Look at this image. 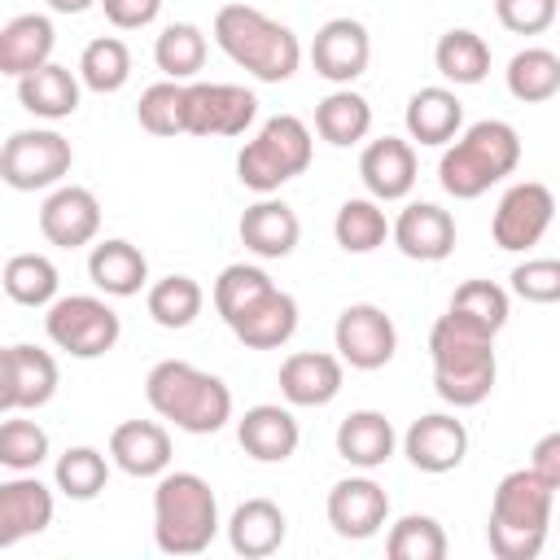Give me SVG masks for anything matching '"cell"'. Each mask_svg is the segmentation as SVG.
Instances as JSON below:
<instances>
[{"label": "cell", "mask_w": 560, "mask_h": 560, "mask_svg": "<svg viewBox=\"0 0 560 560\" xmlns=\"http://www.w3.org/2000/svg\"><path fill=\"white\" fill-rule=\"evenodd\" d=\"M429 359H433V389L442 402L477 407L490 398L494 376H499L494 332L446 311L429 332Z\"/></svg>", "instance_id": "6da1fadb"}, {"label": "cell", "mask_w": 560, "mask_h": 560, "mask_svg": "<svg viewBox=\"0 0 560 560\" xmlns=\"http://www.w3.org/2000/svg\"><path fill=\"white\" fill-rule=\"evenodd\" d=\"M551 508H556V486L534 468H512L490 499V521H486L490 551L499 560H534L547 542Z\"/></svg>", "instance_id": "7a4b0ae2"}, {"label": "cell", "mask_w": 560, "mask_h": 560, "mask_svg": "<svg viewBox=\"0 0 560 560\" xmlns=\"http://www.w3.org/2000/svg\"><path fill=\"white\" fill-rule=\"evenodd\" d=\"M144 398L162 420H171L175 429L197 433V438L219 433L232 420V389L214 372L192 368L188 359L153 363L144 376Z\"/></svg>", "instance_id": "3957f363"}, {"label": "cell", "mask_w": 560, "mask_h": 560, "mask_svg": "<svg viewBox=\"0 0 560 560\" xmlns=\"http://www.w3.org/2000/svg\"><path fill=\"white\" fill-rule=\"evenodd\" d=\"M214 44L241 66V70H249L258 83H284V79H293L298 74V66H302V44H298V35L284 26V22H276V18H267L262 9H254V4H223L219 13H214Z\"/></svg>", "instance_id": "277c9868"}, {"label": "cell", "mask_w": 560, "mask_h": 560, "mask_svg": "<svg viewBox=\"0 0 560 560\" xmlns=\"http://www.w3.org/2000/svg\"><path fill=\"white\" fill-rule=\"evenodd\" d=\"M521 162V136L512 122L503 118H481L472 127H464L451 149L438 162V179L455 201H472L481 197L490 184L508 179Z\"/></svg>", "instance_id": "5b68a950"}, {"label": "cell", "mask_w": 560, "mask_h": 560, "mask_svg": "<svg viewBox=\"0 0 560 560\" xmlns=\"http://www.w3.org/2000/svg\"><path fill=\"white\" fill-rule=\"evenodd\" d=\"M219 534V499L197 472H162L153 486V542L166 556H197Z\"/></svg>", "instance_id": "8992f818"}, {"label": "cell", "mask_w": 560, "mask_h": 560, "mask_svg": "<svg viewBox=\"0 0 560 560\" xmlns=\"http://www.w3.org/2000/svg\"><path fill=\"white\" fill-rule=\"evenodd\" d=\"M315 158V140L311 127L298 114H276L267 118L236 153V179L258 192L271 197L276 188H284L289 179H298Z\"/></svg>", "instance_id": "52a82bcc"}, {"label": "cell", "mask_w": 560, "mask_h": 560, "mask_svg": "<svg viewBox=\"0 0 560 560\" xmlns=\"http://www.w3.org/2000/svg\"><path fill=\"white\" fill-rule=\"evenodd\" d=\"M44 332L57 350H66L70 359H101L118 346L122 337V319L105 298L92 293H70L57 298L44 315Z\"/></svg>", "instance_id": "ba28073f"}, {"label": "cell", "mask_w": 560, "mask_h": 560, "mask_svg": "<svg viewBox=\"0 0 560 560\" xmlns=\"http://www.w3.org/2000/svg\"><path fill=\"white\" fill-rule=\"evenodd\" d=\"M74 166V149L61 131L35 127V131H13L0 149V179L13 192H35V188H57Z\"/></svg>", "instance_id": "9c48e42d"}, {"label": "cell", "mask_w": 560, "mask_h": 560, "mask_svg": "<svg viewBox=\"0 0 560 560\" xmlns=\"http://www.w3.org/2000/svg\"><path fill=\"white\" fill-rule=\"evenodd\" d=\"M551 219H556V197H551V188L538 184V179H521V184H512V188L499 197L494 219H490V236H494L499 249L521 254V249H529V245H538V241L547 236Z\"/></svg>", "instance_id": "30bf717a"}, {"label": "cell", "mask_w": 560, "mask_h": 560, "mask_svg": "<svg viewBox=\"0 0 560 560\" xmlns=\"http://www.w3.org/2000/svg\"><path fill=\"white\" fill-rule=\"evenodd\" d=\"M332 346H337L341 363H350L359 372H376L394 359L398 328L376 302H350L332 324Z\"/></svg>", "instance_id": "8fae6325"}, {"label": "cell", "mask_w": 560, "mask_h": 560, "mask_svg": "<svg viewBox=\"0 0 560 560\" xmlns=\"http://www.w3.org/2000/svg\"><path fill=\"white\" fill-rule=\"evenodd\" d=\"M258 118V96L241 83H188L184 131L188 136H245Z\"/></svg>", "instance_id": "7c38bea8"}, {"label": "cell", "mask_w": 560, "mask_h": 560, "mask_svg": "<svg viewBox=\"0 0 560 560\" xmlns=\"http://www.w3.org/2000/svg\"><path fill=\"white\" fill-rule=\"evenodd\" d=\"M57 381H61V372H57V359L48 350L26 346V341L9 346L0 354V411L13 416V411L44 407L57 394Z\"/></svg>", "instance_id": "4fadbf2b"}, {"label": "cell", "mask_w": 560, "mask_h": 560, "mask_svg": "<svg viewBox=\"0 0 560 560\" xmlns=\"http://www.w3.org/2000/svg\"><path fill=\"white\" fill-rule=\"evenodd\" d=\"M372 61V35L359 18H328L311 39V66L319 79L350 88Z\"/></svg>", "instance_id": "5bb4252c"}, {"label": "cell", "mask_w": 560, "mask_h": 560, "mask_svg": "<svg viewBox=\"0 0 560 560\" xmlns=\"http://www.w3.org/2000/svg\"><path fill=\"white\" fill-rule=\"evenodd\" d=\"M39 232L57 249L92 245L96 232H101V201H96V192L79 188V184H57L44 197V206H39Z\"/></svg>", "instance_id": "9a60e30c"}, {"label": "cell", "mask_w": 560, "mask_h": 560, "mask_svg": "<svg viewBox=\"0 0 560 560\" xmlns=\"http://www.w3.org/2000/svg\"><path fill=\"white\" fill-rule=\"evenodd\" d=\"M402 455L420 472L442 477V472H451V468L464 464V455H468V429H464V420H455L446 411H429V416H420V420L407 424Z\"/></svg>", "instance_id": "2e32d148"}, {"label": "cell", "mask_w": 560, "mask_h": 560, "mask_svg": "<svg viewBox=\"0 0 560 560\" xmlns=\"http://www.w3.org/2000/svg\"><path fill=\"white\" fill-rule=\"evenodd\" d=\"M324 512H328V525H332L341 538L363 542V538L381 534V525H385V516H389V494H385V486H376L372 477H341V481L328 490Z\"/></svg>", "instance_id": "e0dca14e"}, {"label": "cell", "mask_w": 560, "mask_h": 560, "mask_svg": "<svg viewBox=\"0 0 560 560\" xmlns=\"http://www.w3.org/2000/svg\"><path fill=\"white\" fill-rule=\"evenodd\" d=\"M359 179L376 201H402L416 188V149L402 136L368 140L359 153Z\"/></svg>", "instance_id": "ac0fdd59"}, {"label": "cell", "mask_w": 560, "mask_h": 560, "mask_svg": "<svg viewBox=\"0 0 560 560\" xmlns=\"http://www.w3.org/2000/svg\"><path fill=\"white\" fill-rule=\"evenodd\" d=\"M346 363L328 350H298L280 363V394L289 407H328L341 394Z\"/></svg>", "instance_id": "d6986e66"}, {"label": "cell", "mask_w": 560, "mask_h": 560, "mask_svg": "<svg viewBox=\"0 0 560 560\" xmlns=\"http://www.w3.org/2000/svg\"><path fill=\"white\" fill-rule=\"evenodd\" d=\"M389 236H394L398 254H407L416 262H442L455 249V219H451V210H442L433 201H411L398 210Z\"/></svg>", "instance_id": "ffe728a7"}, {"label": "cell", "mask_w": 560, "mask_h": 560, "mask_svg": "<svg viewBox=\"0 0 560 560\" xmlns=\"http://www.w3.org/2000/svg\"><path fill=\"white\" fill-rule=\"evenodd\" d=\"M236 442H241V451H245L249 459H258V464H284V459L298 451L302 429H298V420H293L289 407H280V402H258V407H249V411L236 420Z\"/></svg>", "instance_id": "44dd1931"}, {"label": "cell", "mask_w": 560, "mask_h": 560, "mask_svg": "<svg viewBox=\"0 0 560 560\" xmlns=\"http://www.w3.org/2000/svg\"><path fill=\"white\" fill-rule=\"evenodd\" d=\"M236 232H241V245L258 258H289L302 241V223H298L293 206L280 197H258L254 206H245Z\"/></svg>", "instance_id": "7402d4cb"}, {"label": "cell", "mask_w": 560, "mask_h": 560, "mask_svg": "<svg viewBox=\"0 0 560 560\" xmlns=\"http://www.w3.org/2000/svg\"><path fill=\"white\" fill-rule=\"evenodd\" d=\"M52 525V490L39 477H9L0 486V547H13Z\"/></svg>", "instance_id": "603a6c76"}, {"label": "cell", "mask_w": 560, "mask_h": 560, "mask_svg": "<svg viewBox=\"0 0 560 560\" xmlns=\"http://www.w3.org/2000/svg\"><path fill=\"white\" fill-rule=\"evenodd\" d=\"M109 459L127 477H162L171 468V433L158 420H122L109 433Z\"/></svg>", "instance_id": "cb8c5ba5"}, {"label": "cell", "mask_w": 560, "mask_h": 560, "mask_svg": "<svg viewBox=\"0 0 560 560\" xmlns=\"http://www.w3.org/2000/svg\"><path fill=\"white\" fill-rule=\"evenodd\" d=\"M52 48H57V31L44 13H18L0 26V74L9 79H22L39 66L52 61Z\"/></svg>", "instance_id": "d4e9b609"}, {"label": "cell", "mask_w": 560, "mask_h": 560, "mask_svg": "<svg viewBox=\"0 0 560 560\" xmlns=\"http://www.w3.org/2000/svg\"><path fill=\"white\" fill-rule=\"evenodd\" d=\"M228 328H232V337H236L241 346H249V350H280V346L298 332V302H293V293L271 289V293H262L254 306H245Z\"/></svg>", "instance_id": "484cf974"}, {"label": "cell", "mask_w": 560, "mask_h": 560, "mask_svg": "<svg viewBox=\"0 0 560 560\" xmlns=\"http://www.w3.org/2000/svg\"><path fill=\"white\" fill-rule=\"evenodd\" d=\"M284 534H289V521H284L280 503H271V499H245L228 516V542L245 560L276 556L284 547Z\"/></svg>", "instance_id": "4316f807"}, {"label": "cell", "mask_w": 560, "mask_h": 560, "mask_svg": "<svg viewBox=\"0 0 560 560\" xmlns=\"http://www.w3.org/2000/svg\"><path fill=\"white\" fill-rule=\"evenodd\" d=\"M88 276L92 284L105 293V298H136L144 284H149V258L122 241V236H109L101 245H92L88 254Z\"/></svg>", "instance_id": "83f0119b"}, {"label": "cell", "mask_w": 560, "mask_h": 560, "mask_svg": "<svg viewBox=\"0 0 560 560\" xmlns=\"http://www.w3.org/2000/svg\"><path fill=\"white\" fill-rule=\"evenodd\" d=\"M332 442H337V455H341L346 464L372 472V468H381V464L394 455L398 433H394V424H389L381 411L363 407V411H350V416L337 424V438H332Z\"/></svg>", "instance_id": "f1b7e54d"}, {"label": "cell", "mask_w": 560, "mask_h": 560, "mask_svg": "<svg viewBox=\"0 0 560 560\" xmlns=\"http://www.w3.org/2000/svg\"><path fill=\"white\" fill-rule=\"evenodd\" d=\"M79 83L83 79L70 66L48 61V66H39V70H31V74L18 79V101H22L26 114L57 122V118H70L79 109Z\"/></svg>", "instance_id": "f546056e"}, {"label": "cell", "mask_w": 560, "mask_h": 560, "mask_svg": "<svg viewBox=\"0 0 560 560\" xmlns=\"http://www.w3.org/2000/svg\"><path fill=\"white\" fill-rule=\"evenodd\" d=\"M402 122H407V136L420 144H451L464 127V105L451 88H420L411 92Z\"/></svg>", "instance_id": "4dcf8cb0"}, {"label": "cell", "mask_w": 560, "mask_h": 560, "mask_svg": "<svg viewBox=\"0 0 560 560\" xmlns=\"http://www.w3.org/2000/svg\"><path fill=\"white\" fill-rule=\"evenodd\" d=\"M372 131V105L354 88H337L315 105V136L332 149H350Z\"/></svg>", "instance_id": "1f68e13d"}, {"label": "cell", "mask_w": 560, "mask_h": 560, "mask_svg": "<svg viewBox=\"0 0 560 560\" xmlns=\"http://www.w3.org/2000/svg\"><path fill=\"white\" fill-rule=\"evenodd\" d=\"M433 66H438L442 79L472 88V83H481L490 74V44L477 31H468V26H451L433 44Z\"/></svg>", "instance_id": "d6a6232c"}, {"label": "cell", "mask_w": 560, "mask_h": 560, "mask_svg": "<svg viewBox=\"0 0 560 560\" xmlns=\"http://www.w3.org/2000/svg\"><path fill=\"white\" fill-rule=\"evenodd\" d=\"M394 232V223L385 219L381 201L376 197H350L337 206V219H332V236L346 254H372L385 245V236Z\"/></svg>", "instance_id": "836d02e7"}, {"label": "cell", "mask_w": 560, "mask_h": 560, "mask_svg": "<svg viewBox=\"0 0 560 560\" xmlns=\"http://www.w3.org/2000/svg\"><path fill=\"white\" fill-rule=\"evenodd\" d=\"M503 79H508V92L521 105H542V101H551L560 92V52L538 48V44L534 48H521L508 61Z\"/></svg>", "instance_id": "e575fe53"}, {"label": "cell", "mask_w": 560, "mask_h": 560, "mask_svg": "<svg viewBox=\"0 0 560 560\" xmlns=\"http://www.w3.org/2000/svg\"><path fill=\"white\" fill-rule=\"evenodd\" d=\"M144 306H149V315H153L158 328H188L201 315L206 293H201V284L192 276H179L175 271V276H162V280L149 284Z\"/></svg>", "instance_id": "d590c367"}, {"label": "cell", "mask_w": 560, "mask_h": 560, "mask_svg": "<svg viewBox=\"0 0 560 560\" xmlns=\"http://www.w3.org/2000/svg\"><path fill=\"white\" fill-rule=\"evenodd\" d=\"M153 61H158V70L166 79L188 83L206 66V35H201V26H192V22L162 26V35L153 39Z\"/></svg>", "instance_id": "8d00e7d4"}, {"label": "cell", "mask_w": 560, "mask_h": 560, "mask_svg": "<svg viewBox=\"0 0 560 560\" xmlns=\"http://www.w3.org/2000/svg\"><path fill=\"white\" fill-rule=\"evenodd\" d=\"M57 284H61V276H57L52 258H44V254H13L4 262V293L18 306H52Z\"/></svg>", "instance_id": "74e56055"}, {"label": "cell", "mask_w": 560, "mask_h": 560, "mask_svg": "<svg viewBox=\"0 0 560 560\" xmlns=\"http://www.w3.org/2000/svg\"><path fill=\"white\" fill-rule=\"evenodd\" d=\"M79 79H83V88H92L101 96L127 88V79H131V48L118 35L92 39L83 48V57H79Z\"/></svg>", "instance_id": "f35d334b"}, {"label": "cell", "mask_w": 560, "mask_h": 560, "mask_svg": "<svg viewBox=\"0 0 560 560\" xmlns=\"http://www.w3.org/2000/svg\"><path fill=\"white\" fill-rule=\"evenodd\" d=\"M446 311L499 337V332H503V324H508L512 302H508V289H503V284H494V280H464V284L451 293V306H446Z\"/></svg>", "instance_id": "ab89813d"}, {"label": "cell", "mask_w": 560, "mask_h": 560, "mask_svg": "<svg viewBox=\"0 0 560 560\" xmlns=\"http://www.w3.org/2000/svg\"><path fill=\"white\" fill-rule=\"evenodd\" d=\"M52 477H57V490H61L66 499L88 503V499H96V494L105 490V481H109V459H105L96 446H70V451L57 455Z\"/></svg>", "instance_id": "60d3db41"}, {"label": "cell", "mask_w": 560, "mask_h": 560, "mask_svg": "<svg viewBox=\"0 0 560 560\" xmlns=\"http://www.w3.org/2000/svg\"><path fill=\"white\" fill-rule=\"evenodd\" d=\"M385 551H389V560H442L446 556V529L424 512H407L389 525Z\"/></svg>", "instance_id": "b9f144b4"}, {"label": "cell", "mask_w": 560, "mask_h": 560, "mask_svg": "<svg viewBox=\"0 0 560 560\" xmlns=\"http://www.w3.org/2000/svg\"><path fill=\"white\" fill-rule=\"evenodd\" d=\"M184 101H188V83L162 79V83L140 92L136 118H140V127L149 136H179L184 131Z\"/></svg>", "instance_id": "7bdbcfd3"}, {"label": "cell", "mask_w": 560, "mask_h": 560, "mask_svg": "<svg viewBox=\"0 0 560 560\" xmlns=\"http://www.w3.org/2000/svg\"><path fill=\"white\" fill-rule=\"evenodd\" d=\"M276 284H271V276L262 271V267H249V262H232V267H223L219 271V280H214V311L223 315V324H232L245 306H254L262 293H271Z\"/></svg>", "instance_id": "ee69618b"}, {"label": "cell", "mask_w": 560, "mask_h": 560, "mask_svg": "<svg viewBox=\"0 0 560 560\" xmlns=\"http://www.w3.org/2000/svg\"><path fill=\"white\" fill-rule=\"evenodd\" d=\"M48 459V433L35 420H18V411L0 424V464L9 472H35Z\"/></svg>", "instance_id": "f6af8a7d"}, {"label": "cell", "mask_w": 560, "mask_h": 560, "mask_svg": "<svg viewBox=\"0 0 560 560\" xmlns=\"http://www.w3.org/2000/svg\"><path fill=\"white\" fill-rule=\"evenodd\" d=\"M512 293L534 302V306H551L560 302V258H525L512 267Z\"/></svg>", "instance_id": "bcb514c9"}, {"label": "cell", "mask_w": 560, "mask_h": 560, "mask_svg": "<svg viewBox=\"0 0 560 560\" xmlns=\"http://www.w3.org/2000/svg\"><path fill=\"white\" fill-rule=\"evenodd\" d=\"M560 13V0H494V18L512 35H542Z\"/></svg>", "instance_id": "7dc6e473"}, {"label": "cell", "mask_w": 560, "mask_h": 560, "mask_svg": "<svg viewBox=\"0 0 560 560\" xmlns=\"http://www.w3.org/2000/svg\"><path fill=\"white\" fill-rule=\"evenodd\" d=\"M101 9H105V18H109V26H118V31H140V26H149V22L162 13V0H101Z\"/></svg>", "instance_id": "c3c4849f"}, {"label": "cell", "mask_w": 560, "mask_h": 560, "mask_svg": "<svg viewBox=\"0 0 560 560\" xmlns=\"http://www.w3.org/2000/svg\"><path fill=\"white\" fill-rule=\"evenodd\" d=\"M529 468H534L538 477H547V481L560 490V429H556V433H542V438L534 442Z\"/></svg>", "instance_id": "681fc988"}, {"label": "cell", "mask_w": 560, "mask_h": 560, "mask_svg": "<svg viewBox=\"0 0 560 560\" xmlns=\"http://www.w3.org/2000/svg\"><path fill=\"white\" fill-rule=\"evenodd\" d=\"M52 13H66V18H74V13H88L92 4H101V0H44Z\"/></svg>", "instance_id": "f907efd6"}]
</instances>
